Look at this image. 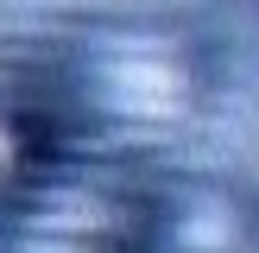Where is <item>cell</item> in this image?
<instances>
[{
	"label": "cell",
	"instance_id": "obj_1",
	"mask_svg": "<svg viewBox=\"0 0 259 253\" xmlns=\"http://www.w3.org/2000/svg\"><path fill=\"white\" fill-rule=\"evenodd\" d=\"M171 95H177V76L164 63H152V57H126L120 63V101L126 108L158 114V108H171Z\"/></svg>",
	"mask_w": 259,
	"mask_h": 253
},
{
	"label": "cell",
	"instance_id": "obj_2",
	"mask_svg": "<svg viewBox=\"0 0 259 253\" xmlns=\"http://www.w3.org/2000/svg\"><path fill=\"white\" fill-rule=\"evenodd\" d=\"M0 152H7V133H0Z\"/></svg>",
	"mask_w": 259,
	"mask_h": 253
}]
</instances>
